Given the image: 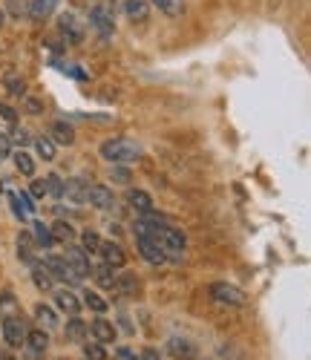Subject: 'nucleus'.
I'll list each match as a JSON object with an SVG mask.
<instances>
[{
    "mask_svg": "<svg viewBox=\"0 0 311 360\" xmlns=\"http://www.w3.org/2000/svg\"><path fill=\"white\" fill-rule=\"evenodd\" d=\"M99 245H101V239H99L96 231H84V233H81V248H84L87 254H96Z\"/></svg>",
    "mask_w": 311,
    "mask_h": 360,
    "instance_id": "2f4dec72",
    "label": "nucleus"
},
{
    "mask_svg": "<svg viewBox=\"0 0 311 360\" xmlns=\"http://www.w3.org/2000/svg\"><path fill=\"white\" fill-rule=\"evenodd\" d=\"M12 159H15V167H18V173H20V176H35V162H32V156H29V153L18 150V153H15Z\"/></svg>",
    "mask_w": 311,
    "mask_h": 360,
    "instance_id": "c85d7f7f",
    "label": "nucleus"
},
{
    "mask_svg": "<svg viewBox=\"0 0 311 360\" xmlns=\"http://www.w3.org/2000/svg\"><path fill=\"white\" fill-rule=\"evenodd\" d=\"M55 147H58V144H55L49 136H38V139H35V150H38V156H41L44 162H52V159H55Z\"/></svg>",
    "mask_w": 311,
    "mask_h": 360,
    "instance_id": "cd10ccee",
    "label": "nucleus"
},
{
    "mask_svg": "<svg viewBox=\"0 0 311 360\" xmlns=\"http://www.w3.org/2000/svg\"><path fill=\"white\" fill-rule=\"evenodd\" d=\"M12 156V139L6 133H0V162Z\"/></svg>",
    "mask_w": 311,
    "mask_h": 360,
    "instance_id": "c9c22d12",
    "label": "nucleus"
},
{
    "mask_svg": "<svg viewBox=\"0 0 311 360\" xmlns=\"http://www.w3.org/2000/svg\"><path fill=\"white\" fill-rule=\"evenodd\" d=\"M127 205L133 207V211H139V214L153 211V199H150V193H144V191H127Z\"/></svg>",
    "mask_w": 311,
    "mask_h": 360,
    "instance_id": "412c9836",
    "label": "nucleus"
},
{
    "mask_svg": "<svg viewBox=\"0 0 311 360\" xmlns=\"http://www.w3.org/2000/svg\"><path fill=\"white\" fill-rule=\"evenodd\" d=\"M32 239H35V245H41V248L55 245V239H52V233H49V228L44 222H32Z\"/></svg>",
    "mask_w": 311,
    "mask_h": 360,
    "instance_id": "bb28decb",
    "label": "nucleus"
},
{
    "mask_svg": "<svg viewBox=\"0 0 311 360\" xmlns=\"http://www.w3.org/2000/svg\"><path fill=\"white\" fill-rule=\"evenodd\" d=\"M150 4L167 18H182L184 15V0H150Z\"/></svg>",
    "mask_w": 311,
    "mask_h": 360,
    "instance_id": "4be33fe9",
    "label": "nucleus"
},
{
    "mask_svg": "<svg viewBox=\"0 0 311 360\" xmlns=\"http://www.w3.org/2000/svg\"><path fill=\"white\" fill-rule=\"evenodd\" d=\"M92 277H96V283L101 285V288H115L118 283H115V274H113V268L110 265H101V268H92L89 271Z\"/></svg>",
    "mask_w": 311,
    "mask_h": 360,
    "instance_id": "393cba45",
    "label": "nucleus"
},
{
    "mask_svg": "<svg viewBox=\"0 0 311 360\" xmlns=\"http://www.w3.org/2000/svg\"><path fill=\"white\" fill-rule=\"evenodd\" d=\"M0 360H15V357H12V354H4V357H0Z\"/></svg>",
    "mask_w": 311,
    "mask_h": 360,
    "instance_id": "c03bdc74",
    "label": "nucleus"
},
{
    "mask_svg": "<svg viewBox=\"0 0 311 360\" xmlns=\"http://www.w3.org/2000/svg\"><path fill=\"white\" fill-rule=\"evenodd\" d=\"M46 268H49V274H52V280H64V283H78V274L72 271V265L64 259V257H46V262H44Z\"/></svg>",
    "mask_w": 311,
    "mask_h": 360,
    "instance_id": "0eeeda50",
    "label": "nucleus"
},
{
    "mask_svg": "<svg viewBox=\"0 0 311 360\" xmlns=\"http://www.w3.org/2000/svg\"><path fill=\"white\" fill-rule=\"evenodd\" d=\"M9 202H12V214H15L20 222H26L29 217L35 214V202H32V196H29V193H12Z\"/></svg>",
    "mask_w": 311,
    "mask_h": 360,
    "instance_id": "9d476101",
    "label": "nucleus"
},
{
    "mask_svg": "<svg viewBox=\"0 0 311 360\" xmlns=\"http://www.w3.org/2000/svg\"><path fill=\"white\" fill-rule=\"evenodd\" d=\"M87 332H89V323H84L78 314L67 323V338H70V340H84V338H87Z\"/></svg>",
    "mask_w": 311,
    "mask_h": 360,
    "instance_id": "a878e982",
    "label": "nucleus"
},
{
    "mask_svg": "<svg viewBox=\"0 0 311 360\" xmlns=\"http://www.w3.org/2000/svg\"><path fill=\"white\" fill-rule=\"evenodd\" d=\"M9 139H12V144H20V147L32 141V139H29V130H26V127H18V124H15V130H12Z\"/></svg>",
    "mask_w": 311,
    "mask_h": 360,
    "instance_id": "f704fd0d",
    "label": "nucleus"
},
{
    "mask_svg": "<svg viewBox=\"0 0 311 360\" xmlns=\"http://www.w3.org/2000/svg\"><path fill=\"white\" fill-rule=\"evenodd\" d=\"M139 251H141V257L150 262V265H162V262H167V251L156 243V239H147V236H139Z\"/></svg>",
    "mask_w": 311,
    "mask_h": 360,
    "instance_id": "6e6552de",
    "label": "nucleus"
},
{
    "mask_svg": "<svg viewBox=\"0 0 311 360\" xmlns=\"http://www.w3.org/2000/svg\"><path fill=\"white\" fill-rule=\"evenodd\" d=\"M84 357L87 360H107V352L101 343H92V346H84Z\"/></svg>",
    "mask_w": 311,
    "mask_h": 360,
    "instance_id": "72a5a7b5",
    "label": "nucleus"
},
{
    "mask_svg": "<svg viewBox=\"0 0 311 360\" xmlns=\"http://www.w3.org/2000/svg\"><path fill=\"white\" fill-rule=\"evenodd\" d=\"M49 191H46V182L44 179H35L32 182V188H29V196H35V199H41V196H46Z\"/></svg>",
    "mask_w": 311,
    "mask_h": 360,
    "instance_id": "e433bc0d",
    "label": "nucleus"
},
{
    "mask_svg": "<svg viewBox=\"0 0 311 360\" xmlns=\"http://www.w3.org/2000/svg\"><path fill=\"white\" fill-rule=\"evenodd\" d=\"M4 20H6V12H4V9H0V26H4Z\"/></svg>",
    "mask_w": 311,
    "mask_h": 360,
    "instance_id": "37998d69",
    "label": "nucleus"
},
{
    "mask_svg": "<svg viewBox=\"0 0 311 360\" xmlns=\"http://www.w3.org/2000/svg\"><path fill=\"white\" fill-rule=\"evenodd\" d=\"M124 15H127L133 23H144L150 18L147 0H124Z\"/></svg>",
    "mask_w": 311,
    "mask_h": 360,
    "instance_id": "dca6fc26",
    "label": "nucleus"
},
{
    "mask_svg": "<svg viewBox=\"0 0 311 360\" xmlns=\"http://www.w3.org/2000/svg\"><path fill=\"white\" fill-rule=\"evenodd\" d=\"M99 254L104 257V265H110V268H124V262H127V254H124L118 245H113V243H101Z\"/></svg>",
    "mask_w": 311,
    "mask_h": 360,
    "instance_id": "2eb2a0df",
    "label": "nucleus"
},
{
    "mask_svg": "<svg viewBox=\"0 0 311 360\" xmlns=\"http://www.w3.org/2000/svg\"><path fill=\"white\" fill-rule=\"evenodd\" d=\"M6 86H9V93H12V96H18V98H23V96H26V81H23V78H18L15 72H12V75H6Z\"/></svg>",
    "mask_w": 311,
    "mask_h": 360,
    "instance_id": "473e14b6",
    "label": "nucleus"
},
{
    "mask_svg": "<svg viewBox=\"0 0 311 360\" xmlns=\"http://www.w3.org/2000/svg\"><path fill=\"white\" fill-rule=\"evenodd\" d=\"M0 118H4V122H9V124H18V112H15L9 104H0Z\"/></svg>",
    "mask_w": 311,
    "mask_h": 360,
    "instance_id": "4c0bfd02",
    "label": "nucleus"
},
{
    "mask_svg": "<svg viewBox=\"0 0 311 360\" xmlns=\"http://www.w3.org/2000/svg\"><path fill=\"white\" fill-rule=\"evenodd\" d=\"M89 335L96 338L99 343H113V340H115V326H113L110 320L99 317V320H92V323H89Z\"/></svg>",
    "mask_w": 311,
    "mask_h": 360,
    "instance_id": "ddd939ff",
    "label": "nucleus"
},
{
    "mask_svg": "<svg viewBox=\"0 0 311 360\" xmlns=\"http://www.w3.org/2000/svg\"><path fill=\"white\" fill-rule=\"evenodd\" d=\"M0 191H4V179H0Z\"/></svg>",
    "mask_w": 311,
    "mask_h": 360,
    "instance_id": "a18cd8bd",
    "label": "nucleus"
},
{
    "mask_svg": "<svg viewBox=\"0 0 311 360\" xmlns=\"http://www.w3.org/2000/svg\"><path fill=\"white\" fill-rule=\"evenodd\" d=\"M12 314H20V303L15 300L12 291H6V294H0V320L12 317Z\"/></svg>",
    "mask_w": 311,
    "mask_h": 360,
    "instance_id": "b1692460",
    "label": "nucleus"
},
{
    "mask_svg": "<svg viewBox=\"0 0 311 360\" xmlns=\"http://www.w3.org/2000/svg\"><path fill=\"white\" fill-rule=\"evenodd\" d=\"M139 360H162V357H159V352H156V349H144Z\"/></svg>",
    "mask_w": 311,
    "mask_h": 360,
    "instance_id": "ea45409f",
    "label": "nucleus"
},
{
    "mask_svg": "<svg viewBox=\"0 0 311 360\" xmlns=\"http://www.w3.org/2000/svg\"><path fill=\"white\" fill-rule=\"evenodd\" d=\"M84 303H87L92 311H99V314H104V311L110 309V306H107V300H104L99 291H89V288L84 291Z\"/></svg>",
    "mask_w": 311,
    "mask_h": 360,
    "instance_id": "7c9ffc66",
    "label": "nucleus"
},
{
    "mask_svg": "<svg viewBox=\"0 0 311 360\" xmlns=\"http://www.w3.org/2000/svg\"><path fill=\"white\" fill-rule=\"evenodd\" d=\"M87 182H84V179H67V182H64V193H61V196H67L72 205H87Z\"/></svg>",
    "mask_w": 311,
    "mask_h": 360,
    "instance_id": "f8f14e48",
    "label": "nucleus"
},
{
    "mask_svg": "<svg viewBox=\"0 0 311 360\" xmlns=\"http://www.w3.org/2000/svg\"><path fill=\"white\" fill-rule=\"evenodd\" d=\"M101 156L113 165H133L141 159V144L127 136H118V139H110L101 144Z\"/></svg>",
    "mask_w": 311,
    "mask_h": 360,
    "instance_id": "f257e3e1",
    "label": "nucleus"
},
{
    "mask_svg": "<svg viewBox=\"0 0 311 360\" xmlns=\"http://www.w3.org/2000/svg\"><path fill=\"white\" fill-rule=\"evenodd\" d=\"M87 202L92 207H99V211H113V207H115V196L104 185H89L87 188Z\"/></svg>",
    "mask_w": 311,
    "mask_h": 360,
    "instance_id": "39448f33",
    "label": "nucleus"
},
{
    "mask_svg": "<svg viewBox=\"0 0 311 360\" xmlns=\"http://www.w3.org/2000/svg\"><path fill=\"white\" fill-rule=\"evenodd\" d=\"M4 338L9 346H20L26 340V326H23V314H12L4 317Z\"/></svg>",
    "mask_w": 311,
    "mask_h": 360,
    "instance_id": "423d86ee",
    "label": "nucleus"
},
{
    "mask_svg": "<svg viewBox=\"0 0 311 360\" xmlns=\"http://www.w3.org/2000/svg\"><path fill=\"white\" fill-rule=\"evenodd\" d=\"M49 139H52L55 144L70 147V144H75V130H72V124H67V122H55L52 130H49Z\"/></svg>",
    "mask_w": 311,
    "mask_h": 360,
    "instance_id": "f3484780",
    "label": "nucleus"
},
{
    "mask_svg": "<svg viewBox=\"0 0 311 360\" xmlns=\"http://www.w3.org/2000/svg\"><path fill=\"white\" fill-rule=\"evenodd\" d=\"M113 179L115 182H130V173L127 170H113Z\"/></svg>",
    "mask_w": 311,
    "mask_h": 360,
    "instance_id": "a19ab883",
    "label": "nucleus"
},
{
    "mask_svg": "<svg viewBox=\"0 0 311 360\" xmlns=\"http://www.w3.org/2000/svg\"><path fill=\"white\" fill-rule=\"evenodd\" d=\"M9 12H12L15 18H20V15H23V6L18 4V0H12V4H9Z\"/></svg>",
    "mask_w": 311,
    "mask_h": 360,
    "instance_id": "79ce46f5",
    "label": "nucleus"
},
{
    "mask_svg": "<svg viewBox=\"0 0 311 360\" xmlns=\"http://www.w3.org/2000/svg\"><path fill=\"white\" fill-rule=\"evenodd\" d=\"M55 309H61L64 314H70V317H75L78 311H81V300L72 294V291H67V288H61V291H55Z\"/></svg>",
    "mask_w": 311,
    "mask_h": 360,
    "instance_id": "9b49d317",
    "label": "nucleus"
},
{
    "mask_svg": "<svg viewBox=\"0 0 311 360\" xmlns=\"http://www.w3.org/2000/svg\"><path fill=\"white\" fill-rule=\"evenodd\" d=\"M58 32H61V38H64L70 46H75V44L84 41L87 29H84V23H81V18H78L75 12H61V18H58Z\"/></svg>",
    "mask_w": 311,
    "mask_h": 360,
    "instance_id": "f03ea898",
    "label": "nucleus"
},
{
    "mask_svg": "<svg viewBox=\"0 0 311 360\" xmlns=\"http://www.w3.org/2000/svg\"><path fill=\"white\" fill-rule=\"evenodd\" d=\"M26 343L32 349V354H44L49 349V335L44 328H32V332H26Z\"/></svg>",
    "mask_w": 311,
    "mask_h": 360,
    "instance_id": "aec40b11",
    "label": "nucleus"
},
{
    "mask_svg": "<svg viewBox=\"0 0 311 360\" xmlns=\"http://www.w3.org/2000/svg\"><path fill=\"white\" fill-rule=\"evenodd\" d=\"M64 259H67V262L72 265V271L78 274V280L89 277V271H92V265H89V257H87V251H84V248H67Z\"/></svg>",
    "mask_w": 311,
    "mask_h": 360,
    "instance_id": "1a4fd4ad",
    "label": "nucleus"
},
{
    "mask_svg": "<svg viewBox=\"0 0 311 360\" xmlns=\"http://www.w3.org/2000/svg\"><path fill=\"white\" fill-rule=\"evenodd\" d=\"M46 191L55 193V196L64 193V185H61V179H58V176H49V179H46Z\"/></svg>",
    "mask_w": 311,
    "mask_h": 360,
    "instance_id": "58836bf2",
    "label": "nucleus"
},
{
    "mask_svg": "<svg viewBox=\"0 0 311 360\" xmlns=\"http://www.w3.org/2000/svg\"><path fill=\"white\" fill-rule=\"evenodd\" d=\"M32 283H35L38 291H52V285H55V280H52V274H49V268L41 265V262H32Z\"/></svg>",
    "mask_w": 311,
    "mask_h": 360,
    "instance_id": "6ab92c4d",
    "label": "nucleus"
},
{
    "mask_svg": "<svg viewBox=\"0 0 311 360\" xmlns=\"http://www.w3.org/2000/svg\"><path fill=\"white\" fill-rule=\"evenodd\" d=\"M35 320H38L41 326H46V328H55V326H58V314H55V309L44 306V303L35 306Z\"/></svg>",
    "mask_w": 311,
    "mask_h": 360,
    "instance_id": "c756f323",
    "label": "nucleus"
},
{
    "mask_svg": "<svg viewBox=\"0 0 311 360\" xmlns=\"http://www.w3.org/2000/svg\"><path fill=\"white\" fill-rule=\"evenodd\" d=\"M18 259L26 262V265L35 262V239H32V233H20L18 236Z\"/></svg>",
    "mask_w": 311,
    "mask_h": 360,
    "instance_id": "a211bd4d",
    "label": "nucleus"
},
{
    "mask_svg": "<svg viewBox=\"0 0 311 360\" xmlns=\"http://www.w3.org/2000/svg\"><path fill=\"white\" fill-rule=\"evenodd\" d=\"M49 233H52L55 243H72V236H75L72 225H70V222H64V219H58V222L49 228Z\"/></svg>",
    "mask_w": 311,
    "mask_h": 360,
    "instance_id": "5701e85b",
    "label": "nucleus"
},
{
    "mask_svg": "<svg viewBox=\"0 0 311 360\" xmlns=\"http://www.w3.org/2000/svg\"><path fill=\"white\" fill-rule=\"evenodd\" d=\"M208 294H210L213 303H220V306H245L248 303L245 291L236 285H228V283H213L208 288Z\"/></svg>",
    "mask_w": 311,
    "mask_h": 360,
    "instance_id": "7ed1b4c3",
    "label": "nucleus"
},
{
    "mask_svg": "<svg viewBox=\"0 0 311 360\" xmlns=\"http://www.w3.org/2000/svg\"><path fill=\"white\" fill-rule=\"evenodd\" d=\"M167 352L176 357V360H193L196 357V346L188 340V338H173L167 343Z\"/></svg>",
    "mask_w": 311,
    "mask_h": 360,
    "instance_id": "4468645a",
    "label": "nucleus"
},
{
    "mask_svg": "<svg viewBox=\"0 0 311 360\" xmlns=\"http://www.w3.org/2000/svg\"><path fill=\"white\" fill-rule=\"evenodd\" d=\"M89 23H92V29H96L101 38H110V35H113V29H115L113 12H110L107 6H101V4L89 9Z\"/></svg>",
    "mask_w": 311,
    "mask_h": 360,
    "instance_id": "20e7f679",
    "label": "nucleus"
}]
</instances>
